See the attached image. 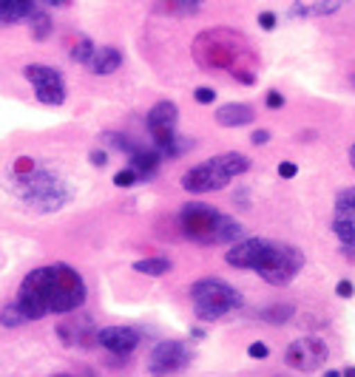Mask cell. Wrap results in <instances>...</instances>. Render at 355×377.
<instances>
[{
	"instance_id": "obj_20",
	"label": "cell",
	"mask_w": 355,
	"mask_h": 377,
	"mask_svg": "<svg viewBox=\"0 0 355 377\" xmlns=\"http://www.w3.org/2000/svg\"><path fill=\"white\" fill-rule=\"evenodd\" d=\"M333 233L338 236L344 253H347V256H355V225H352V222H344V218H336V222H333Z\"/></svg>"
},
{
	"instance_id": "obj_17",
	"label": "cell",
	"mask_w": 355,
	"mask_h": 377,
	"mask_svg": "<svg viewBox=\"0 0 355 377\" xmlns=\"http://www.w3.org/2000/svg\"><path fill=\"white\" fill-rule=\"evenodd\" d=\"M202 9V0H157V12L173 15V17H188Z\"/></svg>"
},
{
	"instance_id": "obj_33",
	"label": "cell",
	"mask_w": 355,
	"mask_h": 377,
	"mask_svg": "<svg viewBox=\"0 0 355 377\" xmlns=\"http://www.w3.org/2000/svg\"><path fill=\"white\" fill-rule=\"evenodd\" d=\"M88 159H92V165L103 168V165L108 162V153H105V150H92V156H88Z\"/></svg>"
},
{
	"instance_id": "obj_39",
	"label": "cell",
	"mask_w": 355,
	"mask_h": 377,
	"mask_svg": "<svg viewBox=\"0 0 355 377\" xmlns=\"http://www.w3.org/2000/svg\"><path fill=\"white\" fill-rule=\"evenodd\" d=\"M349 85H352V88H355V71H352V77H349Z\"/></svg>"
},
{
	"instance_id": "obj_6",
	"label": "cell",
	"mask_w": 355,
	"mask_h": 377,
	"mask_svg": "<svg viewBox=\"0 0 355 377\" xmlns=\"http://www.w3.org/2000/svg\"><path fill=\"white\" fill-rule=\"evenodd\" d=\"M176 122H180V111H176L173 103H157L145 116V128H148V137H151L154 148L162 153V159H180V156L191 148L188 139L180 137L176 131Z\"/></svg>"
},
{
	"instance_id": "obj_31",
	"label": "cell",
	"mask_w": 355,
	"mask_h": 377,
	"mask_svg": "<svg viewBox=\"0 0 355 377\" xmlns=\"http://www.w3.org/2000/svg\"><path fill=\"white\" fill-rule=\"evenodd\" d=\"M259 26H261L264 31H273V28H276V15H273V12H261V15H259Z\"/></svg>"
},
{
	"instance_id": "obj_11",
	"label": "cell",
	"mask_w": 355,
	"mask_h": 377,
	"mask_svg": "<svg viewBox=\"0 0 355 377\" xmlns=\"http://www.w3.org/2000/svg\"><path fill=\"white\" fill-rule=\"evenodd\" d=\"M94 343L111 355L125 358L139 347V332L131 326H103L94 332Z\"/></svg>"
},
{
	"instance_id": "obj_14",
	"label": "cell",
	"mask_w": 355,
	"mask_h": 377,
	"mask_svg": "<svg viewBox=\"0 0 355 377\" xmlns=\"http://www.w3.org/2000/svg\"><path fill=\"white\" fill-rule=\"evenodd\" d=\"M214 116H216V122L222 125V128H245V125L256 122V111H253V105H248V103H227V105H219Z\"/></svg>"
},
{
	"instance_id": "obj_35",
	"label": "cell",
	"mask_w": 355,
	"mask_h": 377,
	"mask_svg": "<svg viewBox=\"0 0 355 377\" xmlns=\"http://www.w3.org/2000/svg\"><path fill=\"white\" fill-rule=\"evenodd\" d=\"M46 6H69V0H43Z\"/></svg>"
},
{
	"instance_id": "obj_32",
	"label": "cell",
	"mask_w": 355,
	"mask_h": 377,
	"mask_svg": "<svg viewBox=\"0 0 355 377\" xmlns=\"http://www.w3.org/2000/svg\"><path fill=\"white\" fill-rule=\"evenodd\" d=\"M295 173H299V165H295V162H282L279 165V176L282 179H295Z\"/></svg>"
},
{
	"instance_id": "obj_3",
	"label": "cell",
	"mask_w": 355,
	"mask_h": 377,
	"mask_svg": "<svg viewBox=\"0 0 355 377\" xmlns=\"http://www.w3.org/2000/svg\"><path fill=\"white\" fill-rule=\"evenodd\" d=\"M180 230L188 241L211 247V244H236L245 238V227L230 218L227 213L202 204V202H188L180 210Z\"/></svg>"
},
{
	"instance_id": "obj_7",
	"label": "cell",
	"mask_w": 355,
	"mask_h": 377,
	"mask_svg": "<svg viewBox=\"0 0 355 377\" xmlns=\"http://www.w3.org/2000/svg\"><path fill=\"white\" fill-rule=\"evenodd\" d=\"M191 366V349L182 340H162L148 355V374L151 377H171Z\"/></svg>"
},
{
	"instance_id": "obj_25",
	"label": "cell",
	"mask_w": 355,
	"mask_h": 377,
	"mask_svg": "<svg viewBox=\"0 0 355 377\" xmlns=\"http://www.w3.org/2000/svg\"><path fill=\"white\" fill-rule=\"evenodd\" d=\"M23 324H26V318L20 315L17 304H6V306H0V326L15 329V326H23Z\"/></svg>"
},
{
	"instance_id": "obj_1",
	"label": "cell",
	"mask_w": 355,
	"mask_h": 377,
	"mask_svg": "<svg viewBox=\"0 0 355 377\" xmlns=\"http://www.w3.org/2000/svg\"><path fill=\"white\" fill-rule=\"evenodd\" d=\"M85 281L71 264H46L23 278L15 304L28 324L46 315H71L85 304Z\"/></svg>"
},
{
	"instance_id": "obj_38",
	"label": "cell",
	"mask_w": 355,
	"mask_h": 377,
	"mask_svg": "<svg viewBox=\"0 0 355 377\" xmlns=\"http://www.w3.org/2000/svg\"><path fill=\"white\" fill-rule=\"evenodd\" d=\"M347 156H349V165H352V168H355V145H352V148H349V153H347Z\"/></svg>"
},
{
	"instance_id": "obj_15",
	"label": "cell",
	"mask_w": 355,
	"mask_h": 377,
	"mask_svg": "<svg viewBox=\"0 0 355 377\" xmlns=\"http://www.w3.org/2000/svg\"><path fill=\"white\" fill-rule=\"evenodd\" d=\"M123 66V51L114 49V46H100L92 57V62H88V69H92V74L97 77H108L114 71H120Z\"/></svg>"
},
{
	"instance_id": "obj_22",
	"label": "cell",
	"mask_w": 355,
	"mask_h": 377,
	"mask_svg": "<svg viewBox=\"0 0 355 377\" xmlns=\"http://www.w3.org/2000/svg\"><path fill=\"white\" fill-rule=\"evenodd\" d=\"M171 261L168 258H139V261H134V270L137 272H142V275H165V272H171Z\"/></svg>"
},
{
	"instance_id": "obj_29",
	"label": "cell",
	"mask_w": 355,
	"mask_h": 377,
	"mask_svg": "<svg viewBox=\"0 0 355 377\" xmlns=\"http://www.w3.org/2000/svg\"><path fill=\"white\" fill-rule=\"evenodd\" d=\"M336 295H338V298H352V295H355V284H352L349 278L338 281V287H336Z\"/></svg>"
},
{
	"instance_id": "obj_10",
	"label": "cell",
	"mask_w": 355,
	"mask_h": 377,
	"mask_svg": "<svg viewBox=\"0 0 355 377\" xmlns=\"http://www.w3.org/2000/svg\"><path fill=\"white\" fill-rule=\"evenodd\" d=\"M233 182V176L216 162V156L208 162H202L196 168H191L185 176H182V187L188 193H219Z\"/></svg>"
},
{
	"instance_id": "obj_12",
	"label": "cell",
	"mask_w": 355,
	"mask_h": 377,
	"mask_svg": "<svg viewBox=\"0 0 355 377\" xmlns=\"http://www.w3.org/2000/svg\"><path fill=\"white\" fill-rule=\"evenodd\" d=\"M40 9H46L43 0H0V26L28 23Z\"/></svg>"
},
{
	"instance_id": "obj_36",
	"label": "cell",
	"mask_w": 355,
	"mask_h": 377,
	"mask_svg": "<svg viewBox=\"0 0 355 377\" xmlns=\"http://www.w3.org/2000/svg\"><path fill=\"white\" fill-rule=\"evenodd\" d=\"M341 377H355V366H347V369L341 371Z\"/></svg>"
},
{
	"instance_id": "obj_16",
	"label": "cell",
	"mask_w": 355,
	"mask_h": 377,
	"mask_svg": "<svg viewBox=\"0 0 355 377\" xmlns=\"http://www.w3.org/2000/svg\"><path fill=\"white\" fill-rule=\"evenodd\" d=\"M347 0H295L290 15L293 17H327L336 15Z\"/></svg>"
},
{
	"instance_id": "obj_18",
	"label": "cell",
	"mask_w": 355,
	"mask_h": 377,
	"mask_svg": "<svg viewBox=\"0 0 355 377\" xmlns=\"http://www.w3.org/2000/svg\"><path fill=\"white\" fill-rule=\"evenodd\" d=\"M216 162H219V165H222L233 179L250 170V159H248V156H242V153H236V150H230V153H219V156H216Z\"/></svg>"
},
{
	"instance_id": "obj_26",
	"label": "cell",
	"mask_w": 355,
	"mask_h": 377,
	"mask_svg": "<svg viewBox=\"0 0 355 377\" xmlns=\"http://www.w3.org/2000/svg\"><path fill=\"white\" fill-rule=\"evenodd\" d=\"M248 355L253 360H268L270 358V347H268V343H261V340H256V343H250V347H248Z\"/></svg>"
},
{
	"instance_id": "obj_21",
	"label": "cell",
	"mask_w": 355,
	"mask_h": 377,
	"mask_svg": "<svg viewBox=\"0 0 355 377\" xmlns=\"http://www.w3.org/2000/svg\"><path fill=\"white\" fill-rule=\"evenodd\" d=\"M336 218H344V222L355 225V187H347V191L338 193V199H336Z\"/></svg>"
},
{
	"instance_id": "obj_19",
	"label": "cell",
	"mask_w": 355,
	"mask_h": 377,
	"mask_svg": "<svg viewBox=\"0 0 355 377\" xmlns=\"http://www.w3.org/2000/svg\"><path fill=\"white\" fill-rule=\"evenodd\" d=\"M293 315H295L293 304H270V306L259 309V318H261V321H268V324H273V326H279V324H287Z\"/></svg>"
},
{
	"instance_id": "obj_13",
	"label": "cell",
	"mask_w": 355,
	"mask_h": 377,
	"mask_svg": "<svg viewBox=\"0 0 355 377\" xmlns=\"http://www.w3.org/2000/svg\"><path fill=\"white\" fill-rule=\"evenodd\" d=\"M94 332L97 329H92V321H88L85 315H80V309H77V318L57 326V335H60V340L66 343V347H85L88 340H94Z\"/></svg>"
},
{
	"instance_id": "obj_28",
	"label": "cell",
	"mask_w": 355,
	"mask_h": 377,
	"mask_svg": "<svg viewBox=\"0 0 355 377\" xmlns=\"http://www.w3.org/2000/svg\"><path fill=\"white\" fill-rule=\"evenodd\" d=\"M193 100L202 103V105H214L216 103V91L214 88H196L193 91Z\"/></svg>"
},
{
	"instance_id": "obj_30",
	"label": "cell",
	"mask_w": 355,
	"mask_h": 377,
	"mask_svg": "<svg viewBox=\"0 0 355 377\" xmlns=\"http://www.w3.org/2000/svg\"><path fill=\"white\" fill-rule=\"evenodd\" d=\"M264 103H268V108H270V111H279V108L284 105V97H282L279 91H268V97H264Z\"/></svg>"
},
{
	"instance_id": "obj_8",
	"label": "cell",
	"mask_w": 355,
	"mask_h": 377,
	"mask_svg": "<svg viewBox=\"0 0 355 377\" xmlns=\"http://www.w3.org/2000/svg\"><path fill=\"white\" fill-rule=\"evenodd\" d=\"M23 77L32 82L35 88V97L43 105H63L66 103V77L63 71H57L51 66H26Z\"/></svg>"
},
{
	"instance_id": "obj_24",
	"label": "cell",
	"mask_w": 355,
	"mask_h": 377,
	"mask_svg": "<svg viewBox=\"0 0 355 377\" xmlns=\"http://www.w3.org/2000/svg\"><path fill=\"white\" fill-rule=\"evenodd\" d=\"M94 51H97L94 40L83 37V40H80V43L71 49V60H74V62H80V66H88V62H92V57H94Z\"/></svg>"
},
{
	"instance_id": "obj_4",
	"label": "cell",
	"mask_w": 355,
	"mask_h": 377,
	"mask_svg": "<svg viewBox=\"0 0 355 377\" xmlns=\"http://www.w3.org/2000/svg\"><path fill=\"white\" fill-rule=\"evenodd\" d=\"M17 199L35 213H57L71 202V187L46 168H28L15 176Z\"/></svg>"
},
{
	"instance_id": "obj_34",
	"label": "cell",
	"mask_w": 355,
	"mask_h": 377,
	"mask_svg": "<svg viewBox=\"0 0 355 377\" xmlns=\"http://www.w3.org/2000/svg\"><path fill=\"white\" fill-rule=\"evenodd\" d=\"M250 142H253V145H264V142H270V134H268V131H253V134H250Z\"/></svg>"
},
{
	"instance_id": "obj_23",
	"label": "cell",
	"mask_w": 355,
	"mask_h": 377,
	"mask_svg": "<svg viewBox=\"0 0 355 377\" xmlns=\"http://www.w3.org/2000/svg\"><path fill=\"white\" fill-rule=\"evenodd\" d=\"M28 26H32V37H35V40H46V37L51 35V17H49L46 9H40L37 15H32Z\"/></svg>"
},
{
	"instance_id": "obj_27",
	"label": "cell",
	"mask_w": 355,
	"mask_h": 377,
	"mask_svg": "<svg viewBox=\"0 0 355 377\" xmlns=\"http://www.w3.org/2000/svg\"><path fill=\"white\" fill-rule=\"evenodd\" d=\"M137 182H139V179H137V173H134L131 168L114 173V184H116V187H131V184H137Z\"/></svg>"
},
{
	"instance_id": "obj_5",
	"label": "cell",
	"mask_w": 355,
	"mask_h": 377,
	"mask_svg": "<svg viewBox=\"0 0 355 377\" xmlns=\"http://www.w3.org/2000/svg\"><path fill=\"white\" fill-rule=\"evenodd\" d=\"M191 304L199 321H219L242 306V295L225 278H199L191 284Z\"/></svg>"
},
{
	"instance_id": "obj_37",
	"label": "cell",
	"mask_w": 355,
	"mask_h": 377,
	"mask_svg": "<svg viewBox=\"0 0 355 377\" xmlns=\"http://www.w3.org/2000/svg\"><path fill=\"white\" fill-rule=\"evenodd\" d=\"M324 377H341V371H336V369H327V371H324Z\"/></svg>"
},
{
	"instance_id": "obj_9",
	"label": "cell",
	"mask_w": 355,
	"mask_h": 377,
	"mask_svg": "<svg viewBox=\"0 0 355 377\" xmlns=\"http://www.w3.org/2000/svg\"><path fill=\"white\" fill-rule=\"evenodd\" d=\"M330 358L327 352V343L318 340V337H295L290 347L284 349V363L302 374H313L324 366V360Z\"/></svg>"
},
{
	"instance_id": "obj_40",
	"label": "cell",
	"mask_w": 355,
	"mask_h": 377,
	"mask_svg": "<svg viewBox=\"0 0 355 377\" xmlns=\"http://www.w3.org/2000/svg\"><path fill=\"white\" fill-rule=\"evenodd\" d=\"M54 377H74V374H54Z\"/></svg>"
},
{
	"instance_id": "obj_2",
	"label": "cell",
	"mask_w": 355,
	"mask_h": 377,
	"mask_svg": "<svg viewBox=\"0 0 355 377\" xmlns=\"http://www.w3.org/2000/svg\"><path fill=\"white\" fill-rule=\"evenodd\" d=\"M225 258L230 267L253 270L276 287L290 284L304 267L302 249H295L293 244H284V241H273V238H239L236 244H230Z\"/></svg>"
}]
</instances>
